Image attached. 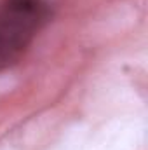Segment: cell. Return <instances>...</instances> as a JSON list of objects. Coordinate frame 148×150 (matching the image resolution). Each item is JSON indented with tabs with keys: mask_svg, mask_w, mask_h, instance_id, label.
<instances>
[{
	"mask_svg": "<svg viewBox=\"0 0 148 150\" xmlns=\"http://www.w3.org/2000/svg\"><path fill=\"white\" fill-rule=\"evenodd\" d=\"M49 14L45 0H4L0 4V72L21 58Z\"/></svg>",
	"mask_w": 148,
	"mask_h": 150,
	"instance_id": "1",
	"label": "cell"
}]
</instances>
